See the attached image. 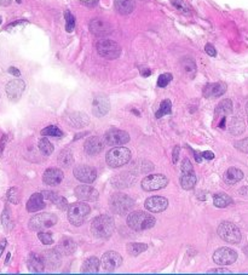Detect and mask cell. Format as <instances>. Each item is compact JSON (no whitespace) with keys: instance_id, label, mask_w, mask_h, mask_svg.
<instances>
[{"instance_id":"obj_15","label":"cell","mask_w":248,"mask_h":275,"mask_svg":"<svg viewBox=\"0 0 248 275\" xmlns=\"http://www.w3.org/2000/svg\"><path fill=\"white\" fill-rule=\"evenodd\" d=\"M90 30H91L92 34L97 35V37H104L112 33L113 27L107 20L103 19H94L90 22Z\"/></svg>"},{"instance_id":"obj_13","label":"cell","mask_w":248,"mask_h":275,"mask_svg":"<svg viewBox=\"0 0 248 275\" xmlns=\"http://www.w3.org/2000/svg\"><path fill=\"white\" fill-rule=\"evenodd\" d=\"M100 263H102V267L104 268V271L114 272L116 268H119L123 264V257L118 252L109 251V252H105L103 254Z\"/></svg>"},{"instance_id":"obj_33","label":"cell","mask_w":248,"mask_h":275,"mask_svg":"<svg viewBox=\"0 0 248 275\" xmlns=\"http://www.w3.org/2000/svg\"><path fill=\"white\" fill-rule=\"evenodd\" d=\"M229 130L232 135H241L245 131V124L242 122V119H240V118H232L230 120Z\"/></svg>"},{"instance_id":"obj_7","label":"cell","mask_w":248,"mask_h":275,"mask_svg":"<svg viewBox=\"0 0 248 275\" xmlns=\"http://www.w3.org/2000/svg\"><path fill=\"white\" fill-rule=\"evenodd\" d=\"M218 235L229 244H239L242 238L239 227L231 222L221 223L218 227Z\"/></svg>"},{"instance_id":"obj_53","label":"cell","mask_w":248,"mask_h":275,"mask_svg":"<svg viewBox=\"0 0 248 275\" xmlns=\"http://www.w3.org/2000/svg\"><path fill=\"white\" fill-rule=\"evenodd\" d=\"M6 240H2V241H0V256H1V253H2V251L5 250V248H6Z\"/></svg>"},{"instance_id":"obj_6","label":"cell","mask_w":248,"mask_h":275,"mask_svg":"<svg viewBox=\"0 0 248 275\" xmlns=\"http://www.w3.org/2000/svg\"><path fill=\"white\" fill-rule=\"evenodd\" d=\"M58 222L57 216L53 213L44 212L38 213V215L33 216L29 221V229L30 230H44L48 228L53 227L56 223Z\"/></svg>"},{"instance_id":"obj_16","label":"cell","mask_w":248,"mask_h":275,"mask_svg":"<svg viewBox=\"0 0 248 275\" xmlns=\"http://www.w3.org/2000/svg\"><path fill=\"white\" fill-rule=\"evenodd\" d=\"M110 109L109 99L104 95H98L94 100V106H92V112L97 118H102L108 114Z\"/></svg>"},{"instance_id":"obj_44","label":"cell","mask_w":248,"mask_h":275,"mask_svg":"<svg viewBox=\"0 0 248 275\" xmlns=\"http://www.w3.org/2000/svg\"><path fill=\"white\" fill-rule=\"evenodd\" d=\"M38 236H39V240H40L44 245H51V244H53L52 235H51L50 233L40 232L38 234Z\"/></svg>"},{"instance_id":"obj_49","label":"cell","mask_w":248,"mask_h":275,"mask_svg":"<svg viewBox=\"0 0 248 275\" xmlns=\"http://www.w3.org/2000/svg\"><path fill=\"white\" fill-rule=\"evenodd\" d=\"M202 158L207 159V160H212V159H214V154L212 151H203Z\"/></svg>"},{"instance_id":"obj_52","label":"cell","mask_w":248,"mask_h":275,"mask_svg":"<svg viewBox=\"0 0 248 275\" xmlns=\"http://www.w3.org/2000/svg\"><path fill=\"white\" fill-rule=\"evenodd\" d=\"M141 74H142V75L146 76V78H147V76L150 75V74H151V71H150V69H148V68H142V69H141Z\"/></svg>"},{"instance_id":"obj_51","label":"cell","mask_w":248,"mask_h":275,"mask_svg":"<svg viewBox=\"0 0 248 275\" xmlns=\"http://www.w3.org/2000/svg\"><path fill=\"white\" fill-rule=\"evenodd\" d=\"M207 273H226L229 274L230 271H225V269H212V271H208Z\"/></svg>"},{"instance_id":"obj_25","label":"cell","mask_w":248,"mask_h":275,"mask_svg":"<svg viewBox=\"0 0 248 275\" xmlns=\"http://www.w3.org/2000/svg\"><path fill=\"white\" fill-rule=\"evenodd\" d=\"M27 264L32 273H44V271H45V261L35 253L30 254L27 261Z\"/></svg>"},{"instance_id":"obj_46","label":"cell","mask_w":248,"mask_h":275,"mask_svg":"<svg viewBox=\"0 0 248 275\" xmlns=\"http://www.w3.org/2000/svg\"><path fill=\"white\" fill-rule=\"evenodd\" d=\"M235 148L239 149V150L242 151V153L248 154V137L235 143Z\"/></svg>"},{"instance_id":"obj_11","label":"cell","mask_w":248,"mask_h":275,"mask_svg":"<svg viewBox=\"0 0 248 275\" xmlns=\"http://www.w3.org/2000/svg\"><path fill=\"white\" fill-rule=\"evenodd\" d=\"M130 141V136L126 131L110 130L104 135V143L112 147H121Z\"/></svg>"},{"instance_id":"obj_31","label":"cell","mask_w":248,"mask_h":275,"mask_svg":"<svg viewBox=\"0 0 248 275\" xmlns=\"http://www.w3.org/2000/svg\"><path fill=\"white\" fill-rule=\"evenodd\" d=\"M232 202V199L229 197L228 194H224V193H218L213 197V204L216 207L219 209H223V207L229 206Z\"/></svg>"},{"instance_id":"obj_10","label":"cell","mask_w":248,"mask_h":275,"mask_svg":"<svg viewBox=\"0 0 248 275\" xmlns=\"http://www.w3.org/2000/svg\"><path fill=\"white\" fill-rule=\"evenodd\" d=\"M169 183V179L164 175H149L148 177L142 181V189L146 192L159 191V189L165 188Z\"/></svg>"},{"instance_id":"obj_37","label":"cell","mask_w":248,"mask_h":275,"mask_svg":"<svg viewBox=\"0 0 248 275\" xmlns=\"http://www.w3.org/2000/svg\"><path fill=\"white\" fill-rule=\"evenodd\" d=\"M58 161L61 165L68 168V166L73 163V155H72V153L69 150H62L58 156Z\"/></svg>"},{"instance_id":"obj_47","label":"cell","mask_w":248,"mask_h":275,"mask_svg":"<svg viewBox=\"0 0 248 275\" xmlns=\"http://www.w3.org/2000/svg\"><path fill=\"white\" fill-rule=\"evenodd\" d=\"M205 50H206V52H207V55L212 56V57H214V56L217 55L216 49H214V46L211 45V44H207V45L205 46Z\"/></svg>"},{"instance_id":"obj_40","label":"cell","mask_w":248,"mask_h":275,"mask_svg":"<svg viewBox=\"0 0 248 275\" xmlns=\"http://www.w3.org/2000/svg\"><path fill=\"white\" fill-rule=\"evenodd\" d=\"M7 200H9L10 202H12V204H19L20 200H21V194H20V191L19 188H16V187H12V188H10L9 191H7Z\"/></svg>"},{"instance_id":"obj_24","label":"cell","mask_w":248,"mask_h":275,"mask_svg":"<svg viewBox=\"0 0 248 275\" xmlns=\"http://www.w3.org/2000/svg\"><path fill=\"white\" fill-rule=\"evenodd\" d=\"M55 250L57 251V253L62 254V256H68V254L75 252L76 244L72 239L63 238L61 239V241H59L57 245V249H55Z\"/></svg>"},{"instance_id":"obj_28","label":"cell","mask_w":248,"mask_h":275,"mask_svg":"<svg viewBox=\"0 0 248 275\" xmlns=\"http://www.w3.org/2000/svg\"><path fill=\"white\" fill-rule=\"evenodd\" d=\"M232 112V102L231 100H223V101L221 102V103L218 104L216 108V112H214V118H216V120L218 119H222V118L226 117L228 114H231Z\"/></svg>"},{"instance_id":"obj_38","label":"cell","mask_w":248,"mask_h":275,"mask_svg":"<svg viewBox=\"0 0 248 275\" xmlns=\"http://www.w3.org/2000/svg\"><path fill=\"white\" fill-rule=\"evenodd\" d=\"M1 223L6 230H11L12 227H14V223L11 221V215H10V210L7 207H5L4 212L1 215Z\"/></svg>"},{"instance_id":"obj_2","label":"cell","mask_w":248,"mask_h":275,"mask_svg":"<svg viewBox=\"0 0 248 275\" xmlns=\"http://www.w3.org/2000/svg\"><path fill=\"white\" fill-rule=\"evenodd\" d=\"M127 225L131 229L142 232V230L150 229L155 225V218L149 213L143 211H136L128 215Z\"/></svg>"},{"instance_id":"obj_5","label":"cell","mask_w":248,"mask_h":275,"mask_svg":"<svg viewBox=\"0 0 248 275\" xmlns=\"http://www.w3.org/2000/svg\"><path fill=\"white\" fill-rule=\"evenodd\" d=\"M91 212L89 205L86 202H75L72 204L68 209V220L75 227H80L82 225V223L85 222V220L87 218V216Z\"/></svg>"},{"instance_id":"obj_35","label":"cell","mask_w":248,"mask_h":275,"mask_svg":"<svg viewBox=\"0 0 248 275\" xmlns=\"http://www.w3.org/2000/svg\"><path fill=\"white\" fill-rule=\"evenodd\" d=\"M172 113V103L170 100H165V101L161 102V104H160V109L157 110L156 114H155V117L157 118V119H160L161 117H164V115H169Z\"/></svg>"},{"instance_id":"obj_32","label":"cell","mask_w":248,"mask_h":275,"mask_svg":"<svg viewBox=\"0 0 248 275\" xmlns=\"http://www.w3.org/2000/svg\"><path fill=\"white\" fill-rule=\"evenodd\" d=\"M182 69L184 72L185 75L189 76L190 79H194L196 74V64L194 62V60L187 57L182 61Z\"/></svg>"},{"instance_id":"obj_9","label":"cell","mask_w":248,"mask_h":275,"mask_svg":"<svg viewBox=\"0 0 248 275\" xmlns=\"http://www.w3.org/2000/svg\"><path fill=\"white\" fill-rule=\"evenodd\" d=\"M180 186L185 191H190L196 184V175L189 159H184L182 163V175H180Z\"/></svg>"},{"instance_id":"obj_1","label":"cell","mask_w":248,"mask_h":275,"mask_svg":"<svg viewBox=\"0 0 248 275\" xmlns=\"http://www.w3.org/2000/svg\"><path fill=\"white\" fill-rule=\"evenodd\" d=\"M115 229L114 221L107 215L98 216L91 223V232L95 238L108 239L113 235Z\"/></svg>"},{"instance_id":"obj_26","label":"cell","mask_w":248,"mask_h":275,"mask_svg":"<svg viewBox=\"0 0 248 275\" xmlns=\"http://www.w3.org/2000/svg\"><path fill=\"white\" fill-rule=\"evenodd\" d=\"M44 199H49L50 201H52L59 210H66L68 207V200L66 198H63L62 195L56 194L53 192H43Z\"/></svg>"},{"instance_id":"obj_34","label":"cell","mask_w":248,"mask_h":275,"mask_svg":"<svg viewBox=\"0 0 248 275\" xmlns=\"http://www.w3.org/2000/svg\"><path fill=\"white\" fill-rule=\"evenodd\" d=\"M147 249H148V245H147V244H139V243H130L127 244V246H126V250H127V252L130 256H138V254L144 252Z\"/></svg>"},{"instance_id":"obj_43","label":"cell","mask_w":248,"mask_h":275,"mask_svg":"<svg viewBox=\"0 0 248 275\" xmlns=\"http://www.w3.org/2000/svg\"><path fill=\"white\" fill-rule=\"evenodd\" d=\"M80 115H81V113H75V114L72 115V117H71V122L72 123H76V124L74 125L75 127H82L84 125H87V123H89V118H87V119L80 120L79 119Z\"/></svg>"},{"instance_id":"obj_29","label":"cell","mask_w":248,"mask_h":275,"mask_svg":"<svg viewBox=\"0 0 248 275\" xmlns=\"http://www.w3.org/2000/svg\"><path fill=\"white\" fill-rule=\"evenodd\" d=\"M114 5L115 9L121 15L131 14L134 10V7H136L134 0H114Z\"/></svg>"},{"instance_id":"obj_54","label":"cell","mask_w":248,"mask_h":275,"mask_svg":"<svg viewBox=\"0 0 248 275\" xmlns=\"http://www.w3.org/2000/svg\"><path fill=\"white\" fill-rule=\"evenodd\" d=\"M194 155H195V160L198 161V163H201V159H202V155H201L198 151H195L194 150Z\"/></svg>"},{"instance_id":"obj_20","label":"cell","mask_w":248,"mask_h":275,"mask_svg":"<svg viewBox=\"0 0 248 275\" xmlns=\"http://www.w3.org/2000/svg\"><path fill=\"white\" fill-rule=\"evenodd\" d=\"M84 149L89 155H97L104 149V140L98 136H94L86 140L84 145Z\"/></svg>"},{"instance_id":"obj_55","label":"cell","mask_w":248,"mask_h":275,"mask_svg":"<svg viewBox=\"0 0 248 275\" xmlns=\"http://www.w3.org/2000/svg\"><path fill=\"white\" fill-rule=\"evenodd\" d=\"M240 195H248V187H242L240 189Z\"/></svg>"},{"instance_id":"obj_3","label":"cell","mask_w":248,"mask_h":275,"mask_svg":"<svg viewBox=\"0 0 248 275\" xmlns=\"http://www.w3.org/2000/svg\"><path fill=\"white\" fill-rule=\"evenodd\" d=\"M133 205H134V201L132 198L124 194V193H115V194H113L109 199L110 210H112L114 213H116V215H120V216L126 215L128 211H131Z\"/></svg>"},{"instance_id":"obj_45","label":"cell","mask_w":248,"mask_h":275,"mask_svg":"<svg viewBox=\"0 0 248 275\" xmlns=\"http://www.w3.org/2000/svg\"><path fill=\"white\" fill-rule=\"evenodd\" d=\"M172 4L174 5L178 10H180V11L184 12V14H189V11H190L189 6H188V4H185L183 0H172Z\"/></svg>"},{"instance_id":"obj_8","label":"cell","mask_w":248,"mask_h":275,"mask_svg":"<svg viewBox=\"0 0 248 275\" xmlns=\"http://www.w3.org/2000/svg\"><path fill=\"white\" fill-rule=\"evenodd\" d=\"M97 52L99 53L102 57L108 58V60H115L120 56L121 48L118 43L114 40L109 39H102L97 43L96 45Z\"/></svg>"},{"instance_id":"obj_57","label":"cell","mask_w":248,"mask_h":275,"mask_svg":"<svg viewBox=\"0 0 248 275\" xmlns=\"http://www.w3.org/2000/svg\"><path fill=\"white\" fill-rule=\"evenodd\" d=\"M5 140H6V136H4V138L1 140V142H0V154H1V150H2V148H4V145H5Z\"/></svg>"},{"instance_id":"obj_48","label":"cell","mask_w":248,"mask_h":275,"mask_svg":"<svg viewBox=\"0 0 248 275\" xmlns=\"http://www.w3.org/2000/svg\"><path fill=\"white\" fill-rule=\"evenodd\" d=\"M179 150L180 148L178 146H175L174 149H173V164H177L178 163V156H179Z\"/></svg>"},{"instance_id":"obj_23","label":"cell","mask_w":248,"mask_h":275,"mask_svg":"<svg viewBox=\"0 0 248 275\" xmlns=\"http://www.w3.org/2000/svg\"><path fill=\"white\" fill-rule=\"evenodd\" d=\"M25 207H27L28 212H37L45 209L46 204L45 201H44L43 193H34V194L29 198Z\"/></svg>"},{"instance_id":"obj_50","label":"cell","mask_w":248,"mask_h":275,"mask_svg":"<svg viewBox=\"0 0 248 275\" xmlns=\"http://www.w3.org/2000/svg\"><path fill=\"white\" fill-rule=\"evenodd\" d=\"M9 73L12 74V75H15V76H20L21 75L20 71L17 68H15V67H10V68H9Z\"/></svg>"},{"instance_id":"obj_19","label":"cell","mask_w":248,"mask_h":275,"mask_svg":"<svg viewBox=\"0 0 248 275\" xmlns=\"http://www.w3.org/2000/svg\"><path fill=\"white\" fill-rule=\"evenodd\" d=\"M169 206V201L166 198L162 197H151L149 199H147L146 201V209L148 211L153 213H160L167 209Z\"/></svg>"},{"instance_id":"obj_58","label":"cell","mask_w":248,"mask_h":275,"mask_svg":"<svg viewBox=\"0 0 248 275\" xmlns=\"http://www.w3.org/2000/svg\"><path fill=\"white\" fill-rule=\"evenodd\" d=\"M9 259H10V253L6 256V261H5V263L7 264V262H9Z\"/></svg>"},{"instance_id":"obj_42","label":"cell","mask_w":248,"mask_h":275,"mask_svg":"<svg viewBox=\"0 0 248 275\" xmlns=\"http://www.w3.org/2000/svg\"><path fill=\"white\" fill-rule=\"evenodd\" d=\"M172 79H173L172 74H170V73L161 74V75L159 76V79H157V86H159V87H166L167 85L171 83Z\"/></svg>"},{"instance_id":"obj_22","label":"cell","mask_w":248,"mask_h":275,"mask_svg":"<svg viewBox=\"0 0 248 275\" xmlns=\"http://www.w3.org/2000/svg\"><path fill=\"white\" fill-rule=\"evenodd\" d=\"M63 181V172L59 169H49L44 172L43 182L48 186H58Z\"/></svg>"},{"instance_id":"obj_36","label":"cell","mask_w":248,"mask_h":275,"mask_svg":"<svg viewBox=\"0 0 248 275\" xmlns=\"http://www.w3.org/2000/svg\"><path fill=\"white\" fill-rule=\"evenodd\" d=\"M39 149L44 155H51L53 153V146L51 145L50 141L48 138H41L39 141Z\"/></svg>"},{"instance_id":"obj_56","label":"cell","mask_w":248,"mask_h":275,"mask_svg":"<svg viewBox=\"0 0 248 275\" xmlns=\"http://www.w3.org/2000/svg\"><path fill=\"white\" fill-rule=\"evenodd\" d=\"M11 1L12 0H0V5L1 6H7V5L11 4Z\"/></svg>"},{"instance_id":"obj_41","label":"cell","mask_w":248,"mask_h":275,"mask_svg":"<svg viewBox=\"0 0 248 275\" xmlns=\"http://www.w3.org/2000/svg\"><path fill=\"white\" fill-rule=\"evenodd\" d=\"M41 135L52 136V137H62V136H63V132H62L58 127L51 125V126H48L46 128H44V130L41 131Z\"/></svg>"},{"instance_id":"obj_21","label":"cell","mask_w":248,"mask_h":275,"mask_svg":"<svg viewBox=\"0 0 248 275\" xmlns=\"http://www.w3.org/2000/svg\"><path fill=\"white\" fill-rule=\"evenodd\" d=\"M226 89L228 87L224 83L207 84L203 87V96L206 99H217V97H221L222 95L225 94Z\"/></svg>"},{"instance_id":"obj_30","label":"cell","mask_w":248,"mask_h":275,"mask_svg":"<svg viewBox=\"0 0 248 275\" xmlns=\"http://www.w3.org/2000/svg\"><path fill=\"white\" fill-rule=\"evenodd\" d=\"M99 264L100 262L97 257H90V258H87L86 261L84 262V264H82L81 273H86V274L98 273Z\"/></svg>"},{"instance_id":"obj_27","label":"cell","mask_w":248,"mask_h":275,"mask_svg":"<svg viewBox=\"0 0 248 275\" xmlns=\"http://www.w3.org/2000/svg\"><path fill=\"white\" fill-rule=\"evenodd\" d=\"M244 178V172L240 169L236 168H230L226 170L225 175H224V182L226 184H236L237 182H240Z\"/></svg>"},{"instance_id":"obj_39","label":"cell","mask_w":248,"mask_h":275,"mask_svg":"<svg viewBox=\"0 0 248 275\" xmlns=\"http://www.w3.org/2000/svg\"><path fill=\"white\" fill-rule=\"evenodd\" d=\"M64 19H66V30L72 33L74 30V28H75V17L71 14L69 10H67L64 12Z\"/></svg>"},{"instance_id":"obj_14","label":"cell","mask_w":248,"mask_h":275,"mask_svg":"<svg viewBox=\"0 0 248 275\" xmlns=\"http://www.w3.org/2000/svg\"><path fill=\"white\" fill-rule=\"evenodd\" d=\"M74 176L84 183H92L97 177V171L89 165H79L74 169Z\"/></svg>"},{"instance_id":"obj_17","label":"cell","mask_w":248,"mask_h":275,"mask_svg":"<svg viewBox=\"0 0 248 275\" xmlns=\"http://www.w3.org/2000/svg\"><path fill=\"white\" fill-rule=\"evenodd\" d=\"M75 197L81 201H97L98 200V192L92 187L81 184L75 188Z\"/></svg>"},{"instance_id":"obj_18","label":"cell","mask_w":248,"mask_h":275,"mask_svg":"<svg viewBox=\"0 0 248 275\" xmlns=\"http://www.w3.org/2000/svg\"><path fill=\"white\" fill-rule=\"evenodd\" d=\"M25 89V84L23 80L16 79V80H11L9 84L6 85V94L9 96V99L11 101H17L20 100V97L22 96L23 91Z\"/></svg>"},{"instance_id":"obj_12","label":"cell","mask_w":248,"mask_h":275,"mask_svg":"<svg viewBox=\"0 0 248 275\" xmlns=\"http://www.w3.org/2000/svg\"><path fill=\"white\" fill-rule=\"evenodd\" d=\"M237 259L236 251L231 250L229 248H221L213 253L214 263L219 266H229V264L235 263Z\"/></svg>"},{"instance_id":"obj_4","label":"cell","mask_w":248,"mask_h":275,"mask_svg":"<svg viewBox=\"0 0 248 275\" xmlns=\"http://www.w3.org/2000/svg\"><path fill=\"white\" fill-rule=\"evenodd\" d=\"M131 159L130 149L125 147H114L110 149L105 155V160L110 168H120L127 164Z\"/></svg>"},{"instance_id":"obj_59","label":"cell","mask_w":248,"mask_h":275,"mask_svg":"<svg viewBox=\"0 0 248 275\" xmlns=\"http://www.w3.org/2000/svg\"><path fill=\"white\" fill-rule=\"evenodd\" d=\"M246 113H247V122H248V103H247V106H246Z\"/></svg>"}]
</instances>
